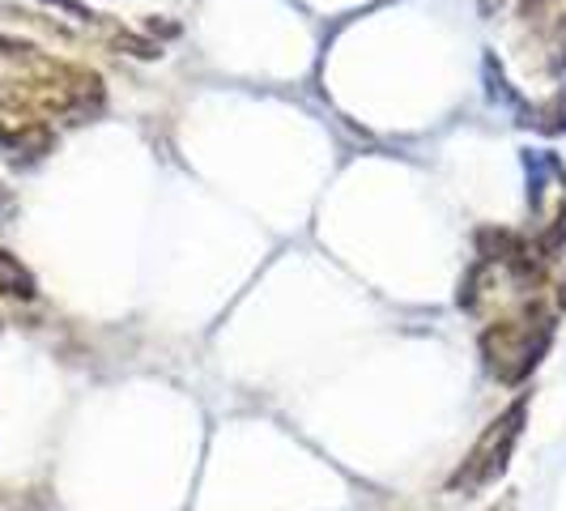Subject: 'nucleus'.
<instances>
[{
	"label": "nucleus",
	"mask_w": 566,
	"mask_h": 511,
	"mask_svg": "<svg viewBox=\"0 0 566 511\" xmlns=\"http://www.w3.org/2000/svg\"><path fill=\"white\" fill-rule=\"evenodd\" d=\"M545 52H549V73H563L566 69V18L554 22V30L545 34Z\"/></svg>",
	"instance_id": "39448f33"
},
{
	"label": "nucleus",
	"mask_w": 566,
	"mask_h": 511,
	"mask_svg": "<svg viewBox=\"0 0 566 511\" xmlns=\"http://www.w3.org/2000/svg\"><path fill=\"white\" fill-rule=\"evenodd\" d=\"M43 4H56V9H64V13H73L77 22H90V18H94V13L85 9L82 0H43Z\"/></svg>",
	"instance_id": "423d86ee"
},
{
	"label": "nucleus",
	"mask_w": 566,
	"mask_h": 511,
	"mask_svg": "<svg viewBox=\"0 0 566 511\" xmlns=\"http://www.w3.org/2000/svg\"><path fill=\"white\" fill-rule=\"evenodd\" d=\"M490 511H511V503H503V508H490Z\"/></svg>",
	"instance_id": "6e6552de"
},
{
	"label": "nucleus",
	"mask_w": 566,
	"mask_h": 511,
	"mask_svg": "<svg viewBox=\"0 0 566 511\" xmlns=\"http://www.w3.org/2000/svg\"><path fill=\"white\" fill-rule=\"evenodd\" d=\"M34 77L0 82V112H18L30 119H82L103 107V82L94 73L52 64L34 56Z\"/></svg>",
	"instance_id": "f257e3e1"
},
{
	"label": "nucleus",
	"mask_w": 566,
	"mask_h": 511,
	"mask_svg": "<svg viewBox=\"0 0 566 511\" xmlns=\"http://www.w3.org/2000/svg\"><path fill=\"white\" fill-rule=\"evenodd\" d=\"M524 423H528V397H520L511 409H503L494 423L482 430V439L469 448V456L455 465V473L448 478V490L452 494H478L490 482H499L507 473L511 452L524 435Z\"/></svg>",
	"instance_id": "7ed1b4c3"
},
{
	"label": "nucleus",
	"mask_w": 566,
	"mask_h": 511,
	"mask_svg": "<svg viewBox=\"0 0 566 511\" xmlns=\"http://www.w3.org/2000/svg\"><path fill=\"white\" fill-rule=\"evenodd\" d=\"M0 294H9V299H22L30 303L34 294H39V285H34V273H30L27 264L18 260V255L0 252Z\"/></svg>",
	"instance_id": "20e7f679"
},
{
	"label": "nucleus",
	"mask_w": 566,
	"mask_h": 511,
	"mask_svg": "<svg viewBox=\"0 0 566 511\" xmlns=\"http://www.w3.org/2000/svg\"><path fill=\"white\" fill-rule=\"evenodd\" d=\"M541 4H554V0H524V13H537Z\"/></svg>",
	"instance_id": "0eeeda50"
},
{
	"label": "nucleus",
	"mask_w": 566,
	"mask_h": 511,
	"mask_svg": "<svg viewBox=\"0 0 566 511\" xmlns=\"http://www.w3.org/2000/svg\"><path fill=\"white\" fill-rule=\"evenodd\" d=\"M558 303L554 307H541L537 299H528L515 315L494 320L482 333V358L485 371L499 379V384H524L537 363L545 358L549 341H554V320H558Z\"/></svg>",
	"instance_id": "f03ea898"
}]
</instances>
